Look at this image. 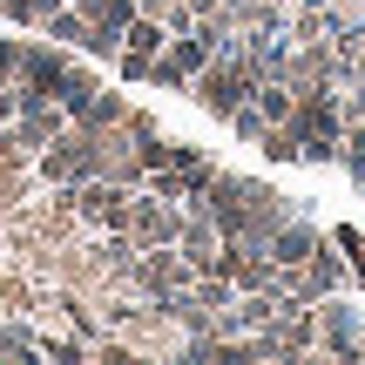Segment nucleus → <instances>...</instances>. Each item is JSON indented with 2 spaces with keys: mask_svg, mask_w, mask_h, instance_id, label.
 Returning a JSON list of instances; mask_svg holds the SVG:
<instances>
[{
  "mask_svg": "<svg viewBox=\"0 0 365 365\" xmlns=\"http://www.w3.org/2000/svg\"><path fill=\"white\" fill-rule=\"evenodd\" d=\"M250 88H257V75H250V61H244V48H237V41H230V48H217L203 68H196V81H190V95H196L217 122H230L237 108L250 102Z\"/></svg>",
  "mask_w": 365,
  "mask_h": 365,
  "instance_id": "nucleus-1",
  "label": "nucleus"
},
{
  "mask_svg": "<svg viewBox=\"0 0 365 365\" xmlns=\"http://www.w3.org/2000/svg\"><path fill=\"white\" fill-rule=\"evenodd\" d=\"M291 129H298L304 163H331L339 143H345V102H339V88H304L298 108H291Z\"/></svg>",
  "mask_w": 365,
  "mask_h": 365,
  "instance_id": "nucleus-2",
  "label": "nucleus"
},
{
  "mask_svg": "<svg viewBox=\"0 0 365 365\" xmlns=\"http://www.w3.org/2000/svg\"><path fill=\"white\" fill-rule=\"evenodd\" d=\"M68 203H75L81 230H122L135 190H129V182H115V176H81V182H68Z\"/></svg>",
  "mask_w": 365,
  "mask_h": 365,
  "instance_id": "nucleus-3",
  "label": "nucleus"
},
{
  "mask_svg": "<svg viewBox=\"0 0 365 365\" xmlns=\"http://www.w3.org/2000/svg\"><path fill=\"white\" fill-rule=\"evenodd\" d=\"M190 257H182L176 244H156V250H135L129 264V291L135 298H176V291H190Z\"/></svg>",
  "mask_w": 365,
  "mask_h": 365,
  "instance_id": "nucleus-4",
  "label": "nucleus"
},
{
  "mask_svg": "<svg viewBox=\"0 0 365 365\" xmlns=\"http://www.w3.org/2000/svg\"><path fill=\"white\" fill-rule=\"evenodd\" d=\"M68 68H75V48H61V41H27V61H21V102H61Z\"/></svg>",
  "mask_w": 365,
  "mask_h": 365,
  "instance_id": "nucleus-5",
  "label": "nucleus"
},
{
  "mask_svg": "<svg viewBox=\"0 0 365 365\" xmlns=\"http://www.w3.org/2000/svg\"><path fill=\"white\" fill-rule=\"evenodd\" d=\"M129 244L135 250H156V244H176V230H182V203H163V196H149V190H135V203H129Z\"/></svg>",
  "mask_w": 365,
  "mask_h": 365,
  "instance_id": "nucleus-6",
  "label": "nucleus"
},
{
  "mask_svg": "<svg viewBox=\"0 0 365 365\" xmlns=\"http://www.w3.org/2000/svg\"><path fill=\"white\" fill-rule=\"evenodd\" d=\"M318 352H331V359H365V331L352 325V312L339 304V291L318 298Z\"/></svg>",
  "mask_w": 365,
  "mask_h": 365,
  "instance_id": "nucleus-7",
  "label": "nucleus"
},
{
  "mask_svg": "<svg viewBox=\"0 0 365 365\" xmlns=\"http://www.w3.org/2000/svg\"><path fill=\"white\" fill-rule=\"evenodd\" d=\"M331 237L318 230V223H304V217H284L271 237H264V250H271V264H312L318 250H325Z\"/></svg>",
  "mask_w": 365,
  "mask_h": 365,
  "instance_id": "nucleus-8",
  "label": "nucleus"
},
{
  "mask_svg": "<svg viewBox=\"0 0 365 365\" xmlns=\"http://www.w3.org/2000/svg\"><path fill=\"white\" fill-rule=\"evenodd\" d=\"M217 244H223L217 217H210L203 203H190L182 210V230H176V250L190 257V271H210V264H217Z\"/></svg>",
  "mask_w": 365,
  "mask_h": 365,
  "instance_id": "nucleus-9",
  "label": "nucleus"
},
{
  "mask_svg": "<svg viewBox=\"0 0 365 365\" xmlns=\"http://www.w3.org/2000/svg\"><path fill=\"white\" fill-rule=\"evenodd\" d=\"M61 129H68V108L61 102H21V115H14V143H21L27 156H41Z\"/></svg>",
  "mask_w": 365,
  "mask_h": 365,
  "instance_id": "nucleus-10",
  "label": "nucleus"
},
{
  "mask_svg": "<svg viewBox=\"0 0 365 365\" xmlns=\"http://www.w3.org/2000/svg\"><path fill=\"white\" fill-rule=\"evenodd\" d=\"M257 149H264L271 163H304V149H298V129H291V122H264Z\"/></svg>",
  "mask_w": 365,
  "mask_h": 365,
  "instance_id": "nucleus-11",
  "label": "nucleus"
},
{
  "mask_svg": "<svg viewBox=\"0 0 365 365\" xmlns=\"http://www.w3.org/2000/svg\"><path fill=\"white\" fill-rule=\"evenodd\" d=\"M95 88H102V81H95V68H81V61L68 68V88H61V108H68V122H75L81 108L95 102Z\"/></svg>",
  "mask_w": 365,
  "mask_h": 365,
  "instance_id": "nucleus-12",
  "label": "nucleus"
},
{
  "mask_svg": "<svg viewBox=\"0 0 365 365\" xmlns=\"http://www.w3.org/2000/svg\"><path fill=\"white\" fill-rule=\"evenodd\" d=\"M122 115H129V102H122V95H108V88H95V102L81 108L75 122H88V129H122Z\"/></svg>",
  "mask_w": 365,
  "mask_h": 365,
  "instance_id": "nucleus-13",
  "label": "nucleus"
},
{
  "mask_svg": "<svg viewBox=\"0 0 365 365\" xmlns=\"http://www.w3.org/2000/svg\"><path fill=\"white\" fill-rule=\"evenodd\" d=\"M41 359L81 365V359H88V339H81V331H41Z\"/></svg>",
  "mask_w": 365,
  "mask_h": 365,
  "instance_id": "nucleus-14",
  "label": "nucleus"
},
{
  "mask_svg": "<svg viewBox=\"0 0 365 365\" xmlns=\"http://www.w3.org/2000/svg\"><path fill=\"white\" fill-rule=\"evenodd\" d=\"M331 250H339V257H345V271L365 284V237H359V230H331Z\"/></svg>",
  "mask_w": 365,
  "mask_h": 365,
  "instance_id": "nucleus-15",
  "label": "nucleus"
},
{
  "mask_svg": "<svg viewBox=\"0 0 365 365\" xmlns=\"http://www.w3.org/2000/svg\"><path fill=\"white\" fill-rule=\"evenodd\" d=\"M21 61H27V41H0V88L21 81Z\"/></svg>",
  "mask_w": 365,
  "mask_h": 365,
  "instance_id": "nucleus-16",
  "label": "nucleus"
},
{
  "mask_svg": "<svg viewBox=\"0 0 365 365\" xmlns=\"http://www.w3.org/2000/svg\"><path fill=\"white\" fill-rule=\"evenodd\" d=\"M230 129L244 135V143H257V135H264V115H257V102H244V108H237V115H230Z\"/></svg>",
  "mask_w": 365,
  "mask_h": 365,
  "instance_id": "nucleus-17",
  "label": "nucleus"
}]
</instances>
